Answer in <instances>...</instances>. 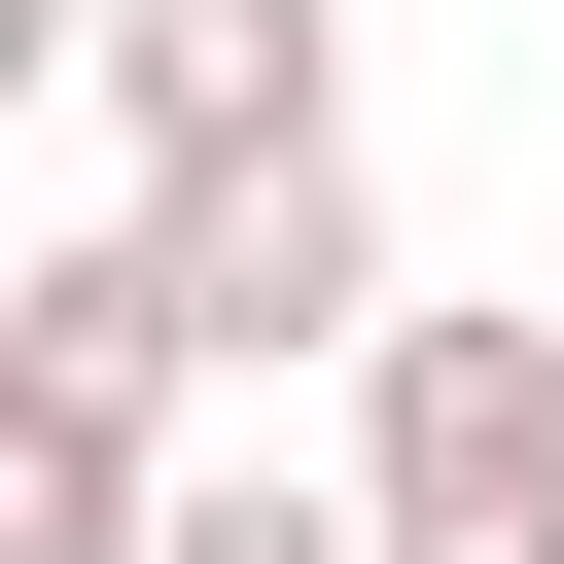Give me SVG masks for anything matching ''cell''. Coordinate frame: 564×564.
I'll return each instance as SVG.
<instances>
[{"mask_svg": "<svg viewBox=\"0 0 564 564\" xmlns=\"http://www.w3.org/2000/svg\"><path fill=\"white\" fill-rule=\"evenodd\" d=\"M176 282H141V212H70L35 282H0V564H176Z\"/></svg>", "mask_w": 564, "mask_h": 564, "instance_id": "6da1fadb", "label": "cell"}, {"mask_svg": "<svg viewBox=\"0 0 564 564\" xmlns=\"http://www.w3.org/2000/svg\"><path fill=\"white\" fill-rule=\"evenodd\" d=\"M106 212H141V282H176V352H212V388H282V352H388V317H423L352 141H247V176H106Z\"/></svg>", "mask_w": 564, "mask_h": 564, "instance_id": "3957f363", "label": "cell"}, {"mask_svg": "<svg viewBox=\"0 0 564 564\" xmlns=\"http://www.w3.org/2000/svg\"><path fill=\"white\" fill-rule=\"evenodd\" d=\"M352 494H388V564H564V317L529 282H423L352 352Z\"/></svg>", "mask_w": 564, "mask_h": 564, "instance_id": "7a4b0ae2", "label": "cell"}, {"mask_svg": "<svg viewBox=\"0 0 564 564\" xmlns=\"http://www.w3.org/2000/svg\"><path fill=\"white\" fill-rule=\"evenodd\" d=\"M70 106H106V176H247V141H352V0H70Z\"/></svg>", "mask_w": 564, "mask_h": 564, "instance_id": "277c9868", "label": "cell"}, {"mask_svg": "<svg viewBox=\"0 0 564 564\" xmlns=\"http://www.w3.org/2000/svg\"><path fill=\"white\" fill-rule=\"evenodd\" d=\"M176 564H388L352 458H176Z\"/></svg>", "mask_w": 564, "mask_h": 564, "instance_id": "5b68a950", "label": "cell"}]
</instances>
